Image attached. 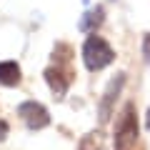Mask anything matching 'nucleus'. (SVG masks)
<instances>
[{
	"label": "nucleus",
	"mask_w": 150,
	"mask_h": 150,
	"mask_svg": "<svg viewBox=\"0 0 150 150\" xmlns=\"http://www.w3.org/2000/svg\"><path fill=\"white\" fill-rule=\"evenodd\" d=\"M112 60H115V50L110 48V43L105 38L88 35V40L83 43V63H85V68L90 73H95V70L108 68Z\"/></svg>",
	"instance_id": "nucleus-1"
},
{
	"label": "nucleus",
	"mask_w": 150,
	"mask_h": 150,
	"mask_svg": "<svg viewBox=\"0 0 150 150\" xmlns=\"http://www.w3.org/2000/svg\"><path fill=\"white\" fill-rule=\"evenodd\" d=\"M135 143H138V118H135V105L128 103L115 130V150H133Z\"/></svg>",
	"instance_id": "nucleus-2"
},
{
	"label": "nucleus",
	"mask_w": 150,
	"mask_h": 150,
	"mask_svg": "<svg viewBox=\"0 0 150 150\" xmlns=\"http://www.w3.org/2000/svg\"><path fill=\"white\" fill-rule=\"evenodd\" d=\"M18 115L25 120V125L30 130H43L50 125V115L45 110V105H40L38 100H25L18 105Z\"/></svg>",
	"instance_id": "nucleus-3"
},
{
	"label": "nucleus",
	"mask_w": 150,
	"mask_h": 150,
	"mask_svg": "<svg viewBox=\"0 0 150 150\" xmlns=\"http://www.w3.org/2000/svg\"><path fill=\"white\" fill-rule=\"evenodd\" d=\"M123 85H125V75H123V73H120V75H115V78L110 80V85H108L105 95H103V100H100V120H103V123H108V120H110L112 103H115V98L120 95Z\"/></svg>",
	"instance_id": "nucleus-4"
},
{
	"label": "nucleus",
	"mask_w": 150,
	"mask_h": 150,
	"mask_svg": "<svg viewBox=\"0 0 150 150\" xmlns=\"http://www.w3.org/2000/svg\"><path fill=\"white\" fill-rule=\"evenodd\" d=\"M20 65L15 63V60H0V85H18L20 83Z\"/></svg>",
	"instance_id": "nucleus-5"
},
{
	"label": "nucleus",
	"mask_w": 150,
	"mask_h": 150,
	"mask_svg": "<svg viewBox=\"0 0 150 150\" xmlns=\"http://www.w3.org/2000/svg\"><path fill=\"white\" fill-rule=\"evenodd\" d=\"M45 80H48L50 90H53L58 98L65 95V90H68V78H65L58 68H48V70H45Z\"/></svg>",
	"instance_id": "nucleus-6"
},
{
	"label": "nucleus",
	"mask_w": 150,
	"mask_h": 150,
	"mask_svg": "<svg viewBox=\"0 0 150 150\" xmlns=\"http://www.w3.org/2000/svg\"><path fill=\"white\" fill-rule=\"evenodd\" d=\"M103 15H105V10H103L100 5H95L93 10H88V13H85V18L80 20V30L93 33V30H95V28L103 23Z\"/></svg>",
	"instance_id": "nucleus-7"
},
{
	"label": "nucleus",
	"mask_w": 150,
	"mask_h": 150,
	"mask_svg": "<svg viewBox=\"0 0 150 150\" xmlns=\"http://www.w3.org/2000/svg\"><path fill=\"white\" fill-rule=\"evenodd\" d=\"M78 150H103V135H100V133H88V135H83Z\"/></svg>",
	"instance_id": "nucleus-8"
},
{
	"label": "nucleus",
	"mask_w": 150,
	"mask_h": 150,
	"mask_svg": "<svg viewBox=\"0 0 150 150\" xmlns=\"http://www.w3.org/2000/svg\"><path fill=\"white\" fill-rule=\"evenodd\" d=\"M143 55H145V60L150 63V35H145V40H143Z\"/></svg>",
	"instance_id": "nucleus-9"
},
{
	"label": "nucleus",
	"mask_w": 150,
	"mask_h": 150,
	"mask_svg": "<svg viewBox=\"0 0 150 150\" xmlns=\"http://www.w3.org/2000/svg\"><path fill=\"white\" fill-rule=\"evenodd\" d=\"M8 130H10V128H8V123H5V120H0V143H3V140H5Z\"/></svg>",
	"instance_id": "nucleus-10"
},
{
	"label": "nucleus",
	"mask_w": 150,
	"mask_h": 150,
	"mask_svg": "<svg viewBox=\"0 0 150 150\" xmlns=\"http://www.w3.org/2000/svg\"><path fill=\"white\" fill-rule=\"evenodd\" d=\"M145 123H148V130H150V110H148V115H145Z\"/></svg>",
	"instance_id": "nucleus-11"
}]
</instances>
